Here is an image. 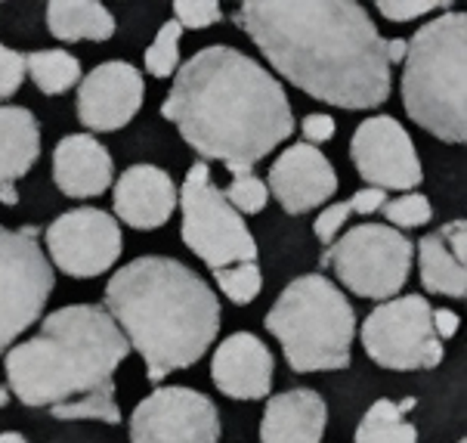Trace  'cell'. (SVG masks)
Listing matches in <instances>:
<instances>
[{
	"label": "cell",
	"instance_id": "obj_42",
	"mask_svg": "<svg viewBox=\"0 0 467 443\" xmlns=\"http://www.w3.org/2000/svg\"><path fill=\"white\" fill-rule=\"evenodd\" d=\"M458 443H467V440H458Z\"/></svg>",
	"mask_w": 467,
	"mask_h": 443
},
{
	"label": "cell",
	"instance_id": "obj_23",
	"mask_svg": "<svg viewBox=\"0 0 467 443\" xmlns=\"http://www.w3.org/2000/svg\"><path fill=\"white\" fill-rule=\"evenodd\" d=\"M26 78L35 81L44 97H59L81 84V62L68 50H35L26 57Z\"/></svg>",
	"mask_w": 467,
	"mask_h": 443
},
{
	"label": "cell",
	"instance_id": "obj_12",
	"mask_svg": "<svg viewBox=\"0 0 467 443\" xmlns=\"http://www.w3.org/2000/svg\"><path fill=\"white\" fill-rule=\"evenodd\" d=\"M47 251L53 260L50 267L71 280H97L121 258V227L102 208L66 211L47 227Z\"/></svg>",
	"mask_w": 467,
	"mask_h": 443
},
{
	"label": "cell",
	"instance_id": "obj_17",
	"mask_svg": "<svg viewBox=\"0 0 467 443\" xmlns=\"http://www.w3.org/2000/svg\"><path fill=\"white\" fill-rule=\"evenodd\" d=\"M115 215L133 229H158L177 211V184L164 168L155 164H130L115 180L112 193Z\"/></svg>",
	"mask_w": 467,
	"mask_h": 443
},
{
	"label": "cell",
	"instance_id": "obj_33",
	"mask_svg": "<svg viewBox=\"0 0 467 443\" xmlns=\"http://www.w3.org/2000/svg\"><path fill=\"white\" fill-rule=\"evenodd\" d=\"M350 215H353V211H350V205H347V202H331L313 224L316 239H319L322 245H331L337 239V229L347 224V217H350Z\"/></svg>",
	"mask_w": 467,
	"mask_h": 443
},
{
	"label": "cell",
	"instance_id": "obj_41",
	"mask_svg": "<svg viewBox=\"0 0 467 443\" xmlns=\"http://www.w3.org/2000/svg\"><path fill=\"white\" fill-rule=\"evenodd\" d=\"M10 397H13V394H10V387H6V385H0V409H4L6 403H10Z\"/></svg>",
	"mask_w": 467,
	"mask_h": 443
},
{
	"label": "cell",
	"instance_id": "obj_24",
	"mask_svg": "<svg viewBox=\"0 0 467 443\" xmlns=\"http://www.w3.org/2000/svg\"><path fill=\"white\" fill-rule=\"evenodd\" d=\"M353 443H418L415 425L400 416L393 400H378L362 416L359 428H356Z\"/></svg>",
	"mask_w": 467,
	"mask_h": 443
},
{
	"label": "cell",
	"instance_id": "obj_6",
	"mask_svg": "<svg viewBox=\"0 0 467 443\" xmlns=\"http://www.w3.org/2000/svg\"><path fill=\"white\" fill-rule=\"evenodd\" d=\"M266 329L282 344L288 366L300 375L350 366L356 313L328 276L306 273L288 282L269 307Z\"/></svg>",
	"mask_w": 467,
	"mask_h": 443
},
{
	"label": "cell",
	"instance_id": "obj_9",
	"mask_svg": "<svg viewBox=\"0 0 467 443\" xmlns=\"http://www.w3.org/2000/svg\"><path fill=\"white\" fill-rule=\"evenodd\" d=\"M57 276L35 227H0V357L41 320Z\"/></svg>",
	"mask_w": 467,
	"mask_h": 443
},
{
	"label": "cell",
	"instance_id": "obj_40",
	"mask_svg": "<svg viewBox=\"0 0 467 443\" xmlns=\"http://www.w3.org/2000/svg\"><path fill=\"white\" fill-rule=\"evenodd\" d=\"M418 406V400L415 397H406L402 403H397V409H400V416H406V413H411V409Z\"/></svg>",
	"mask_w": 467,
	"mask_h": 443
},
{
	"label": "cell",
	"instance_id": "obj_29",
	"mask_svg": "<svg viewBox=\"0 0 467 443\" xmlns=\"http://www.w3.org/2000/svg\"><path fill=\"white\" fill-rule=\"evenodd\" d=\"M223 195L239 215H260L269 202V189L257 174H239V177H233V184L223 189Z\"/></svg>",
	"mask_w": 467,
	"mask_h": 443
},
{
	"label": "cell",
	"instance_id": "obj_20",
	"mask_svg": "<svg viewBox=\"0 0 467 443\" xmlns=\"http://www.w3.org/2000/svg\"><path fill=\"white\" fill-rule=\"evenodd\" d=\"M41 155V128L26 106H0V186L16 184Z\"/></svg>",
	"mask_w": 467,
	"mask_h": 443
},
{
	"label": "cell",
	"instance_id": "obj_38",
	"mask_svg": "<svg viewBox=\"0 0 467 443\" xmlns=\"http://www.w3.org/2000/svg\"><path fill=\"white\" fill-rule=\"evenodd\" d=\"M0 202H4V205H16V202H19L16 184H4V186H0Z\"/></svg>",
	"mask_w": 467,
	"mask_h": 443
},
{
	"label": "cell",
	"instance_id": "obj_35",
	"mask_svg": "<svg viewBox=\"0 0 467 443\" xmlns=\"http://www.w3.org/2000/svg\"><path fill=\"white\" fill-rule=\"evenodd\" d=\"M387 202V193L384 189H375V186H362L359 193H353V199L347 202L350 205L353 215H378Z\"/></svg>",
	"mask_w": 467,
	"mask_h": 443
},
{
	"label": "cell",
	"instance_id": "obj_13",
	"mask_svg": "<svg viewBox=\"0 0 467 443\" xmlns=\"http://www.w3.org/2000/svg\"><path fill=\"white\" fill-rule=\"evenodd\" d=\"M350 158L356 164V174L368 186L384 189V193L387 189L415 193V186H421L424 180L421 158L415 153L409 131L390 115L366 118L353 131Z\"/></svg>",
	"mask_w": 467,
	"mask_h": 443
},
{
	"label": "cell",
	"instance_id": "obj_31",
	"mask_svg": "<svg viewBox=\"0 0 467 443\" xmlns=\"http://www.w3.org/2000/svg\"><path fill=\"white\" fill-rule=\"evenodd\" d=\"M375 10L390 22H411L418 16H427V13H437V10H452L449 0H378Z\"/></svg>",
	"mask_w": 467,
	"mask_h": 443
},
{
	"label": "cell",
	"instance_id": "obj_14",
	"mask_svg": "<svg viewBox=\"0 0 467 443\" xmlns=\"http://www.w3.org/2000/svg\"><path fill=\"white\" fill-rule=\"evenodd\" d=\"M142 100L146 84L130 62H102L78 84V121L93 133L121 131L142 109Z\"/></svg>",
	"mask_w": 467,
	"mask_h": 443
},
{
	"label": "cell",
	"instance_id": "obj_22",
	"mask_svg": "<svg viewBox=\"0 0 467 443\" xmlns=\"http://www.w3.org/2000/svg\"><path fill=\"white\" fill-rule=\"evenodd\" d=\"M418 273H421V286L431 295L442 298H467V273H464V260L455 258V251L449 248L446 239L440 233H427L418 242Z\"/></svg>",
	"mask_w": 467,
	"mask_h": 443
},
{
	"label": "cell",
	"instance_id": "obj_18",
	"mask_svg": "<svg viewBox=\"0 0 467 443\" xmlns=\"http://www.w3.org/2000/svg\"><path fill=\"white\" fill-rule=\"evenodd\" d=\"M112 180V155L93 133H68L53 149V184L68 199H97Z\"/></svg>",
	"mask_w": 467,
	"mask_h": 443
},
{
	"label": "cell",
	"instance_id": "obj_16",
	"mask_svg": "<svg viewBox=\"0 0 467 443\" xmlns=\"http://www.w3.org/2000/svg\"><path fill=\"white\" fill-rule=\"evenodd\" d=\"M275 360L251 332H235L217 344L211 360V382L233 400H264L273 391Z\"/></svg>",
	"mask_w": 467,
	"mask_h": 443
},
{
	"label": "cell",
	"instance_id": "obj_39",
	"mask_svg": "<svg viewBox=\"0 0 467 443\" xmlns=\"http://www.w3.org/2000/svg\"><path fill=\"white\" fill-rule=\"evenodd\" d=\"M0 443H28V440L22 438L19 431H4V434H0Z\"/></svg>",
	"mask_w": 467,
	"mask_h": 443
},
{
	"label": "cell",
	"instance_id": "obj_4",
	"mask_svg": "<svg viewBox=\"0 0 467 443\" xmlns=\"http://www.w3.org/2000/svg\"><path fill=\"white\" fill-rule=\"evenodd\" d=\"M128 353V338L99 304H68L4 353L6 387L31 409H53L112 385Z\"/></svg>",
	"mask_w": 467,
	"mask_h": 443
},
{
	"label": "cell",
	"instance_id": "obj_26",
	"mask_svg": "<svg viewBox=\"0 0 467 443\" xmlns=\"http://www.w3.org/2000/svg\"><path fill=\"white\" fill-rule=\"evenodd\" d=\"M213 282H217L220 295H226L233 304L244 307L264 289V273H260L257 260H251V264H233L223 267V270H213Z\"/></svg>",
	"mask_w": 467,
	"mask_h": 443
},
{
	"label": "cell",
	"instance_id": "obj_15",
	"mask_svg": "<svg viewBox=\"0 0 467 443\" xmlns=\"http://www.w3.org/2000/svg\"><path fill=\"white\" fill-rule=\"evenodd\" d=\"M337 171L331 168L319 146L295 143L275 158L269 168L266 189L285 215H306V211L328 205L337 195Z\"/></svg>",
	"mask_w": 467,
	"mask_h": 443
},
{
	"label": "cell",
	"instance_id": "obj_19",
	"mask_svg": "<svg viewBox=\"0 0 467 443\" xmlns=\"http://www.w3.org/2000/svg\"><path fill=\"white\" fill-rule=\"evenodd\" d=\"M328 406L313 387H291L266 400L260 443H322Z\"/></svg>",
	"mask_w": 467,
	"mask_h": 443
},
{
	"label": "cell",
	"instance_id": "obj_36",
	"mask_svg": "<svg viewBox=\"0 0 467 443\" xmlns=\"http://www.w3.org/2000/svg\"><path fill=\"white\" fill-rule=\"evenodd\" d=\"M431 322H433V332H437L440 342H449V338H455L458 335V326H462L458 313L449 311V307H437V311L431 313Z\"/></svg>",
	"mask_w": 467,
	"mask_h": 443
},
{
	"label": "cell",
	"instance_id": "obj_2",
	"mask_svg": "<svg viewBox=\"0 0 467 443\" xmlns=\"http://www.w3.org/2000/svg\"><path fill=\"white\" fill-rule=\"evenodd\" d=\"M161 115L204 164L223 162L233 177L251 174L295 133L285 87L257 59L226 44L204 47L177 69Z\"/></svg>",
	"mask_w": 467,
	"mask_h": 443
},
{
	"label": "cell",
	"instance_id": "obj_28",
	"mask_svg": "<svg viewBox=\"0 0 467 443\" xmlns=\"http://www.w3.org/2000/svg\"><path fill=\"white\" fill-rule=\"evenodd\" d=\"M381 215L387 220V227L393 224V229H418L433 220V205L421 193H406L397 195V199H387Z\"/></svg>",
	"mask_w": 467,
	"mask_h": 443
},
{
	"label": "cell",
	"instance_id": "obj_32",
	"mask_svg": "<svg viewBox=\"0 0 467 443\" xmlns=\"http://www.w3.org/2000/svg\"><path fill=\"white\" fill-rule=\"evenodd\" d=\"M26 81V53L0 44V102L10 100Z\"/></svg>",
	"mask_w": 467,
	"mask_h": 443
},
{
	"label": "cell",
	"instance_id": "obj_37",
	"mask_svg": "<svg viewBox=\"0 0 467 443\" xmlns=\"http://www.w3.org/2000/svg\"><path fill=\"white\" fill-rule=\"evenodd\" d=\"M406 37H390V41H384V53H387V62H390V69L397 66V62L406 59Z\"/></svg>",
	"mask_w": 467,
	"mask_h": 443
},
{
	"label": "cell",
	"instance_id": "obj_25",
	"mask_svg": "<svg viewBox=\"0 0 467 443\" xmlns=\"http://www.w3.org/2000/svg\"><path fill=\"white\" fill-rule=\"evenodd\" d=\"M118 387L115 382L99 387L93 394H84V397L71 400V403H62V406H53L50 413L53 418L59 422H106V425H118L121 422V409H118V400H115Z\"/></svg>",
	"mask_w": 467,
	"mask_h": 443
},
{
	"label": "cell",
	"instance_id": "obj_30",
	"mask_svg": "<svg viewBox=\"0 0 467 443\" xmlns=\"http://www.w3.org/2000/svg\"><path fill=\"white\" fill-rule=\"evenodd\" d=\"M220 19H223V10H220L217 0H177L173 4V22L180 28L202 31L217 26Z\"/></svg>",
	"mask_w": 467,
	"mask_h": 443
},
{
	"label": "cell",
	"instance_id": "obj_7",
	"mask_svg": "<svg viewBox=\"0 0 467 443\" xmlns=\"http://www.w3.org/2000/svg\"><path fill=\"white\" fill-rule=\"evenodd\" d=\"M177 205L183 211V245L202 258L211 273L257 260L254 236L244 217L226 202L223 189L211 180V168L204 162H195L186 171L183 189H177Z\"/></svg>",
	"mask_w": 467,
	"mask_h": 443
},
{
	"label": "cell",
	"instance_id": "obj_11",
	"mask_svg": "<svg viewBox=\"0 0 467 443\" xmlns=\"http://www.w3.org/2000/svg\"><path fill=\"white\" fill-rule=\"evenodd\" d=\"M130 443H220V413L195 387H158L133 406Z\"/></svg>",
	"mask_w": 467,
	"mask_h": 443
},
{
	"label": "cell",
	"instance_id": "obj_27",
	"mask_svg": "<svg viewBox=\"0 0 467 443\" xmlns=\"http://www.w3.org/2000/svg\"><path fill=\"white\" fill-rule=\"evenodd\" d=\"M180 37H183V28L177 22H164L158 28L155 41L149 44L146 50V72L152 78H171L177 75L180 69Z\"/></svg>",
	"mask_w": 467,
	"mask_h": 443
},
{
	"label": "cell",
	"instance_id": "obj_34",
	"mask_svg": "<svg viewBox=\"0 0 467 443\" xmlns=\"http://www.w3.org/2000/svg\"><path fill=\"white\" fill-rule=\"evenodd\" d=\"M300 131H304V143L319 146V143H328V140L335 137L337 124H335V118L326 115V112H313V115L304 118Z\"/></svg>",
	"mask_w": 467,
	"mask_h": 443
},
{
	"label": "cell",
	"instance_id": "obj_3",
	"mask_svg": "<svg viewBox=\"0 0 467 443\" xmlns=\"http://www.w3.org/2000/svg\"><path fill=\"white\" fill-rule=\"evenodd\" d=\"M102 311L142 357L152 385L195 366L220 332L213 289L177 258L164 255H142L109 276Z\"/></svg>",
	"mask_w": 467,
	"mask_h": 443
},
{
	"label": "cell",
	"instance_id": "obj_21",
	"mask_svg": "<svg viewBox=\"0 0 467 443\" xmlns=\"http://www.w3.org/2000/svg\"><path fill=\"white\" fill-rule=\"evenodd\" d=\"M47 28L62 44L109 41L118 22L99 0H53L47 4Z\"/></svg>",
	"mask_w": 467,
	"mask_h": 443
},
{
	"label": "cell",
	"instance_id": "obj_5",
	"mask_svg": "<svg viewBox=\"0 0 467 443\" xmlns=\"http://www.w3.org/2000/svg\"><path fill=\"white\" fill-rule=\"evenodd\" d=\"M402 106L442 143H467V16L446 10L406 41Z\"/></svg>",
	"mask_w": 467,
	"mask_h": 443
},
{
	"label": "cell",
	"instance_id": "obj_10",
	"mask_svg": "<svg viewBox=\"0 0 467 443\" xmlns=\"http://www.w3.org/2000/svg\"><path fill=\"white\" fill-rule=\"evenodd\" d=\"M431 301L402 295L378 304L362 320V347L381 369L424 372L442 363V342L431 322Z\"/></svg>",
	"mask_w": 467,
	"mask_h": 443
},
{
	"label": "cell",
	"instance_id": "obj_8",
	"mask_svg": "<svg viewBox=\"0 0 467 443\" xmlns=\"http://www.w3.org/2000/svg\"><path fill=\"white\" fill-rule=\"evenodd\" d=\"M411 258L415 245L400 229L387 224H359L328 245L322 267H331L340 286L353 295L390 301L409 282Z\"/></svg>",
	"mask_w": 467,
	"mask_h": 443
},
{
	"label": "cell",
	"instance_id": "obj_1",
	"mask_svg": "<svg viewBox=\"0 0 467 443\" xmlns=\"http://www.w3.org/2000/svg\"><path fill=\"white\" fill-rule=\"evenodd\" d=\"M235 26L306 97L337 109H375L390 97V62L368 10L353 0H244Z\"/></svg>",
	"mask_w": 467,
	"mask_h": 443
}]
</instances>
